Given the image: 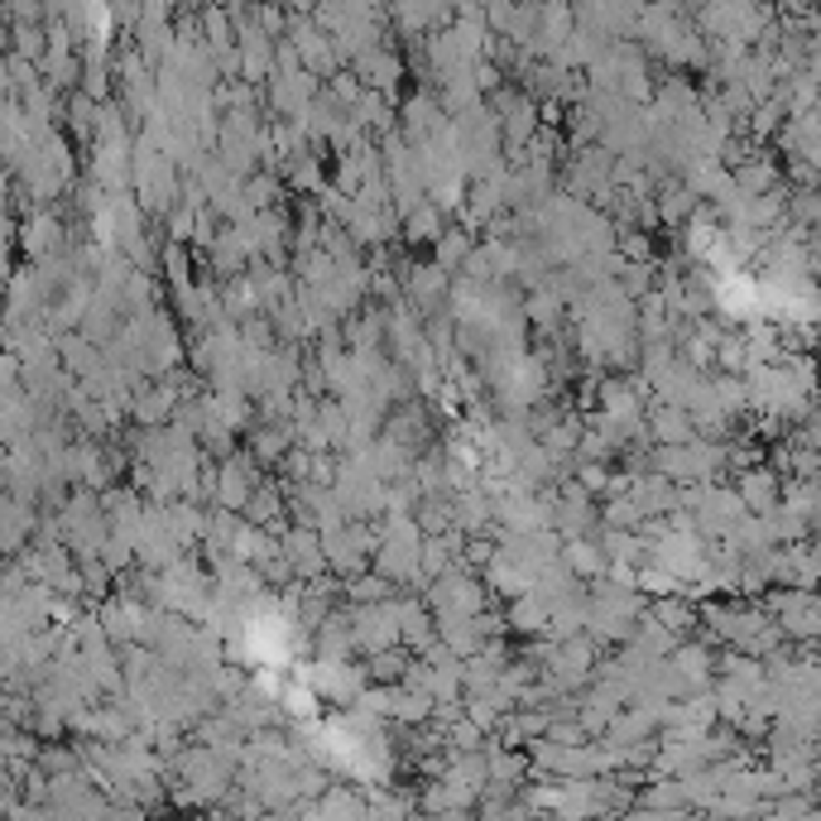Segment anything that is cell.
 <instances>
[{
  "instance_id": "6da1fadb",
  "label": "cell",
  "mask_w": 821,
  "mask_h": 821,
  "mask_svg": "<svg viewBox=\"0 0 821 821\" xmlns=\"http://www.w3.org/2000/svg\"><path fill=\"white\" fill-rule=\"evenodd\" d=\"M648 562L663 572H673L677 582H697V576H706V538L701 533H677L668 528L663 538L648 543Z\"/></svg>"
},
{
  "instance_id": "7a4b0ae2",
  "label": "cell",
  "mask_w": 821,
  "mask_h": 821,
  "mask_svg": "<svg viewBox=\"0 0 821 821\" xmlns=\"http://www.w3.org/2000/svg\"><path fill=\"white\" fill-rule=\"evenodd\" d=\"M351 644L356 654H380V648L399 644V601H374V605H351Z\"/></svg>"
},
{
  "instance_id": "3957f363",
  "label": "cell",
  "mask_w": 821,
  "mask_h": 821,
  "mask_svg": "<svg viewBox=\"0 0 821 821\" xmlns=\"http://www.w3.org/2000/svg\"><path fill=\"white\" fill-rule=\"evenodd\" d=\"M399 284H403V302L418 312V317H428V312H438L442 302H447V284H452V274L438 269L432 259H399Z\"/></svg>"
},
{
  "instance_id": "277c9868",
  "label": "cell",
  "mask_w": 821,
  "mask_h": 821,
  "mask_svg": "<svg viewBox=\"0 0 821 821\" xmlns=\"http://www.w3.org/2000/svg\"><path fill=\"white\" fill-rule=\"evenodd\" d=\"M380 432H384L389 442H399L409 456H423L428 447H432V413H428V403L403 399L399 409H394V403H389V413H384Z\"/></svg>"
},
{
  "instance_id": "5b68a950",
  "label": "cell",
  "mask_w": 821,
  "mask_h": 821,
  "mask_svg": "<svg viewBox=\"0 0 821 821\" xmlns=\"http://www.w3.org/2000/svg\"><path fill=\"white\" fill-rule=\"evenodd\" d=\"M279 547L288 557V567H294L298 582H312V576L327 572V557H322V533L308 528V524H288L279 533Z\"/></svg>"
},
{
  "instance_id": "8992f818",
  "label": "cell",
  "mask_w": 821,
  "mask_h": 821,
  "mask_svg": "<svg viewBox=\"0 0 821 821\" xmlns=\"http://www.w3.org/2000/svg\"><path fill=\"white\" fill-rule=\"evenodd\" d=\"M730 490L740 495L745 514H763V510H773V504H778V495H783V475H778L773 466H763V461H755V466L735 471Z\"/></svg>"
},
{
  "instance_id": "52a82bcc",
  "label": "cell",
  "mask_w": 821,
  "mask_h": 821,
  "mask_svg": "<svg viewBox=\"0 0 821 821\" xmlns=\"http://www.w3.org/2000/svg\"><path fill=\"white\" fill-rule=\"evenodd\" d=\"M610 164H615V154L610 150H601V144H582L576 150V158L567 164V178H562V187L576 197H591L596 187L610 183Z\"/></svg>"
},
{
  "instance_id": "ba28073f",
  "label": "cell",
  "mask_w": 821,
  "mask_h": 821,
  "mask_svg": "<svg viewBox=\"0 0 821 821\" xmlns=\"http://www.w3.org/2000/svg\"><path fill=\"white\" fill-rule=\"evenodd\" d=\"M294 447V423L288 418H255L245 428V452H250L259 466H279V456Z\"/></svg>"
},
{
  "instance_id": "9c48e42d",
  "label": "cell",
  "mask_w": 821,
  "mask_h": 821,
  "mask_svg": "<svg viewBox=\"0 0 821 821\" xmlns=\"http://www.w3.org/2000/svg\"><path fill=\"white\" fill-rule=\"evenodd\" d=\"M240 519L245 524H259V528H269L274 538L288 528V510H284V481H259L250 490V500L240 504Z\"/></svg>"
},
{
  "instance_id": "30bf717a",
  "label": "cell",
  "mask_w": 821,
  "mask_h": 821,
  "mask_svg": "<svg viewBox=\"0 0 821 821\" xmlns=\"http://www.w3.org/2000/svg\"><path fill=\"white\" fill-rule=\"evenodd\" d=\"M629 495L639 500L644 514H668V510H677V485L663 471H654V466H644V471L629 475Z\"/></svg>"
},
{
  "instance_id": "8fae6325",
  "label": "cell",
  "mask_w": 821,
  "mask_h": 821,
  "mask_svg": "<svg viewBox=\"0 0 821 821\" xmlns=\"http://www.w3.org/2000/svg\"><path fill=\"white\" fill-rule=\"evenodd\" d=\"M279 178L294 187L298 197H317L327 187V168H322V158H317V150H298L279 164Z\"/></svg>"
},
{
  "instance_id": "7c38bea8",
  "label": "cell",
  "mask_w": 821,
  "mask_h": 821,
  "mask_svg": "<svg viewBox=\"0 0 821 821\" xmlns=\"http://www.w3.org/2000/svg\"><path fill=\"white\" fill-rule=\"evenodd\" d=\"M778 178H783L778 158H773V154H759V150H749L740 164L730 168V183L740 187V193H773Z\"/></svg>"
},
{
  "instance_id": "4fadbf2b",
  "label": "cell",
  "mask_w": 821,
  "mask_h": 821,
  "mask_svg": "<svg viewBox=\"0 0 821 821\" xmlns=\"http://www.w3.org/2000/svg\"><path fill=\"white\" fill-rule=\"evenodd\" d=\"M591 538L601 543V553H605V562H629V567H644L648 562V543L639 538L634 528H591Z\"/></svg>"
},
{
  "instance_id": "5bb4252c",
  "label": "cell",
  "mask_w": 821,
  "mask_h": 821,
  "mask_svg": "<svg viewBox=\"0 0 821 821\" xmlns=\"http://www.w3.org/2000/svg\"><path fill=\"white\" fill-rule=\"evenodd\" d=\"M557 557H562V567H567L576 582H591V576L605 572V553H601V543L591 538V533H582V538H562Z\"/></svg>"
},
{
  "instance_id": "9a60e30c",
  "label": "cell",
  "mask_w": 821,
  "mask_h": 821,
  "mask_svg": "<svg viewBox=\"0 0 821 821\" xmlns=\"http://www.w3.org/2000/svg\"><path fill=\"white\" fill-rule=\"evenodd\" d=\"M644 610L654 615L663 629H673L677 639H687V629H697V601H687L683 591H673V596H654Z\"/></svg>"
},
{
  "instance_id": "2e32d148",
  "label": "cell",
  "mask_w": 821,
  "mask_h": 821,
  "mask_svg": "<svg viewBox=\"0 0 821 821\" xmlns=\"http://www.w3.org/2000/svg\"><path fill=\"white\" fill-rule=\"evenodd\" d=\"M438 639V629H432V610H428V601H413V596H403L399 601V644L403 648H423Z\"/></svg>"
},
{
  "instance_id": "e0dca14e",
  "label": "cell",
  "mask_w": 821,
  "mask_h": 821,
  "mask_svg": "<svg viewBox=\"0 0 821 821\" xmlns=\"http://www.w3.org/2000/svg\"><path fill=\"white\" fill-rule=\"evenodd\" d=\"M504 629L524 634V639L543 634L547 629V605L533 596V591H519V596H510V610H504Z\"/></svg>"
},
{
  "instance_id": "ac0fdd59",
  "label": "cell",
  "mask_w": 821,
  "mask_h": 821,
  "mask_svg": "<svg viewBox=\"0 0 821 821\" xmlns=\"http://www.w3.org/2000/svg\"><path fill=\"white\" fill-rule=\"evenodd\" d=\"M562 317H567V302H562L553 288H528V298H524V322H533L543 331V337H557V327H562Z\"/></svg>"
},
{
  "instance_id": "d6986e66",
  "label": "cell",
  "mask_w": 821,
  "mask_h": 821,
  "mask_svg": "<svg viewBox=\"0 0 821 821\" xmlns=\"http://www.w3.org/2000/svg\"><path fill=\"white\" fill-rule=\"evenodd\" d=\"M230 557H240V562H250V567H259L269 553H279V538H274L269 528H259V524H236V533H230V547H226Z\"/></svg>"
},
{
  "instance_id": "ffe728a7",
  "label": "cell",
  "mask_w": 821,
  "mask_h": 821,
  "mask_svg": "<svg viewBox=\"0 0 821 821\" xmlns=\"http://www.w3.org/2000/svg\"><path fill=\"white\" fill-rule=\"evenodd\" d=\"M245 245H240V236H236V226L226 222V230H216V240L207 245V269L216 274V279H230V274H240L245 269Z\"/></svg>"
},
{
  "instance_id": "44dd1931",
  "label": "cell",
  "mask_w": 821,
  "mask_h": 821,
  "mask_svg": "<svg viewBox=\"0 0 821 821\" xmlns=\"http://www.w3.org/2000/svg\"><path fill=\"white\" fill-rule=\"evenodd\" d=\"M432 629H438V639L452 648L456 658H466V654H475L481 648V639L485 634L475 629V619L471 615H432Z\"/></svg>"
},
{
  "instance_id": "7402d4cb",
  "label": "cell",
  "mask_w": 821,
  "mask_h": 821,
  "mask_svg": "<svg viewBox=\"0 0 821 821\" xmlns=\"http://www.w3.org/2000/svg\"><path fill=\"white\" fill-rule=\"evenodd\" d=\"M442 226H447V212H442L432 197H423V202H418V207L399 222V236L409 240V245H432V236H438Z\"/></svg>"
},
{
  "instance_id": "603a6c76",
  "label": "cell",
  "mask_w": 821,
  "mask_h": 821,
  "mask_svg": "<svg viewBox=\"0 0 821 821\" xmlns=\"http://www.w3.org/2000/svg\"><path fill=\"white\" fill-rule=\"evenodd\" d=\"M697 207H701V202L691 197V193H687V187L677 183V178H673V183H663V187H658V197H654L658 226H668V230H677V226H683V222H687V216L697 212Z\"/></svg>"
},
{
  "instance_id": "cb8c5ba5",
  "label": "cell",
  "mask_w": 821,
  "mask_h": 821,
  "mask_svg": "<svg viewBox=\"0 0 821 821\" xmlns=\"http://www.w3.org/2000/svg\"><path fill=\"white\" fill-rule=\"evenodd\" d=\"M471 245H475V236H471L466 226H442L438 236H432V265L447 269V274H456Z\"/></svg>"
},
{
  "instance_id": "d4e9b609",
  "label": "cell",
  "mask_w": 821,
  "mask_h": 821,
  "mask_svg": "<svg viewBox=\"0 0 821 821\" xmlns=\"http://www.w3.org/2000/svg\"><path fill=\"white\" fill-rule=\"evenodd\" d=\"M582 428H586L582 413H576V409H562L553 423L538 432V442H543L553 456H572V452H576V438H582Z\"/></svg>"
},
{
  "instance_id": "484cf974",
  "label": "cell",
  "mask_w": 821,
  "mask_h": 821,
  "mask_svg": "<svg viewBox=\"0 0 821 821\" xmlns=\"http://www.w3.org/2000/svg\"><path fill=\"white\" fill-rule=\"evenodd\" d=\"M216 298H222V308L230 317H245V312H265L259 308V294H255V279L250 274H230V279H216Z\"/></svg>"
},
{
  "instance_id": "4316f807",
  "label": "cell",
  "mask_w": 821,
  "mask_h": 821,
  "mask_svg": "<svg viewBox=\"0 0 821 821\" xmlns=\"http://www.w3.org/2000/svg\"><path fill=\"white\" fill-rule=\"evenodd\" d=\"M394 582H389V576H380L374 567H366V572H356V576H346L341 582V596L351 601V605H374V601H389L394 596Z\"/></svg>"
},
{
  "instance_id": "83f0119b",
  "label": "cell",
  "mask_w": 821,
  "mask_h": 821,
  "mask_svg": "<svg viewBox=\"0 0 821 821\" xmlns=\"http://www.w3.org/2000/svg\"><path fill=\"white\" fill-rule=\"evenodd\" d=\"M279 197H284V178H279V173H245V178H240V202H245V212L279 207Z\"/></svg>"
},
{
  "instance_id": "f1b7e54d",
  "label": "cell",
  "mask_w": 821,
  "mask_h": 821,
  "mask_svg": "<svg viewBox=\"0 0 821 821\" xmlns=\"http://www.w3.org/2000/svg\"><path fill=\"white\" fill-rule=\"evenodd\" d=\"M711 399L720 403V413L730 418V423H740V418H749V394H745V380L740 374H711Z\"/></svg>"
},
{
  "instance_id": "f546056e",
  "label": "cell",
  "mask_w": 821,
  "mask_h": 821,
  "mask_svg": "<svg viewBox=\"0 0 821 821\" xmlns=\"http://www.w3.org/2000/svg\"><path fill=\"white\" fill-rule=\"evenodd\" d=\"M279 711H284V720L322 716V697H317V691H312L308 683H294V677H288L284 691H279Z\"/></svg>"
},
{
  "instance_id": "4dcf8cb0",
  "label": "cell",
  "mask_w": 821,
  "mask_h": 821,
  "mask_svg": "<svg viewBox=\"0 0 821 821\" xmlns=\"http://www.w3.org/2000/svg\"><path fill=\"white\" fill-rule=\"evenodd\" d=\"M403 663H409V648L394 644V648H380V654H366V677L374 687H389L403 677Z\"/></svg>"
},
{
  "instance_id": "1f68e13d",
  "label": "cell",
  "mask_w": 821,
  "mask_h": 821,
  "mask_svg": "<svg viewBox=\"0 0 821 821\" xmlns=\"http://www.w3.org/2000/svg\"><path fill=\"white\" fill-rule=\"evenodd\" d=\"M413 524H418V533H442V528H452V495H418V504H413Z\"/></svg>"
},
{
  "instance_id": "d6a6232c",
  "label": "cell",
  "mask_w": 821,
  "mask_h": 821,
  "mask_svg": "<svg viewBox=\"0 0 821 821\" xmlns=\"http://www.w3.org/2000/svg\"><path fill=\"white\" fill-rule=\"evenodd\" d=\"M639 519H644V510L634 495H605V504L596 510V524H605V528H639Z\"/></svg>"
},
{
  "instance_id": "836d02e7",
  "label": "cell",
  "mask_w": 821,
  "mask_h": 821,
  "mask_svg": "<svg viewBox=\"0 0 821 821\" xmlns=\"http://www.w3.org/2000/svg\"><path fill=\"white\" fill-rule=\"evenodd\" d=\"M654 279H658V265H654V259H625V265L615 269V284L625 288L629 298H644L648 288H654Z\"/></svg>"
},
{
  "instance_id": "e575fe53",
  "label": "cell",
  "mask_w": 821,
  "mask_h": 821,
  "mask_svg": "<svg viewBox=\"0 0 821 821\" xmlns=\"http://www.w3.org/2000/svg\"><path fill=\"white\" fill-rule=\"evenodd\" d=\"M173 403H178V394H173L168 384H158V389H144V394L135 399V413H140V423H168V413H173Z\"/></svg>"
},
{
  "instance_id": "d590c367",
  "label": "cell",
  "mask_w": 821,
  "mask_h": 821,
  "mask_svg": "<svg viewBox=\"0 0 821 821\" xmlns=\"http://www.w3.org/2000/svg\"><path fill=\"white\" fill-rule=\"evenodd\" d=\"M317 250H327L331 259H337V265H341V259H356L360 255V245L351 240V236H346V226L341 222H322V226H317Z\"/></svg>"
},
{
  "instance_id": "8d00e7d4",
  "label": "cell",
  "mask_w": 821,
  "mask_h": 821,
  "mask_svg": "<svg viewBox=\"0 0 821 821\" xmlns=\"http://www.w3.org/2000/svg\"><path fill=\"white\" fill-rule=\"evenodd\" d=\"M481 250H485V265L495 279H514V265H519V240H481Z\"/></svg>"
},
{
  "instance_id": "74e56055",
  "label": "cell",
  "mask_w": 821,
  "mask_h": 821,
  "mask_svg": "<svg viewBox=\"0 0 821 821\" xmlns=\"http://www.w3.org/2000/svg\"><path fill=\"white\" fill-rule=\"evenodd\" d=\"M236 331H240L245 346H259V351H269V346H274V322H269V312H245V317H236Z\"/></svg>"
},
{
  "instance_id": "f35d334b",
  "label": "cell",
  "mask_w": 821,
  "mask_h": 821,
  "mask_svg": "<svg viewBox=\"0 0 821 821\" xmlns=\"http://www.w3.org/2000/svg\"><path fill=\"white\" fill-rule=\"evenodd\" d=\"M442 745H447V749H481V745H485V730L475 726V720L461 716V720H452V726L442 730Z\"/></svg>"
},
{
  "instance_id": "ab89813d",
  "label": "cell",
  "mask_w": 821,
  "mask_h": 821,
  "mask_svg": "<svg viewBox=\"0 0 821 821\" xmlns=\"http://www.w3.org/2000/svg\"><path fill=\"white\" fill-rule=\"evenodd\" d=\"M164 259V269H168V284L173 288H183V284H193V259H187V250H183V240H168V250L158 255Z\"/></svg>"
},
{
  "instance_id": "60d3db41",
  "label": "cell",
  "mask_w": 821,
  "mask_h": 821,
  "mask_svg": "<svg viewBox=\"0 0 821 821\" xmlns=\"http://www.w3.org/2000/svg\"><path fill=\"white\" fill-rule=\"evenodd\" d=\"M140 619H144V610H130V605H111V610H106V629L115 634V639H140Z\"/></svg>"
},
{
  "instance_id": "b9f144b4",
  "label": "cell",
  "mask_w": 821,
  "mask_h": 821,
  "mask_svg": "<svg viewBox=\"0 0 821 821\" xmlns=\"http://www.w3.org/2000/svg\"><path fill=\"white\" fill-rule=\"evenodd\" d=\"M193 212H197V207H183V202H173V216H168V236H173V240L187 245V236H193Z\"/></svg>"
}]
</instances>
